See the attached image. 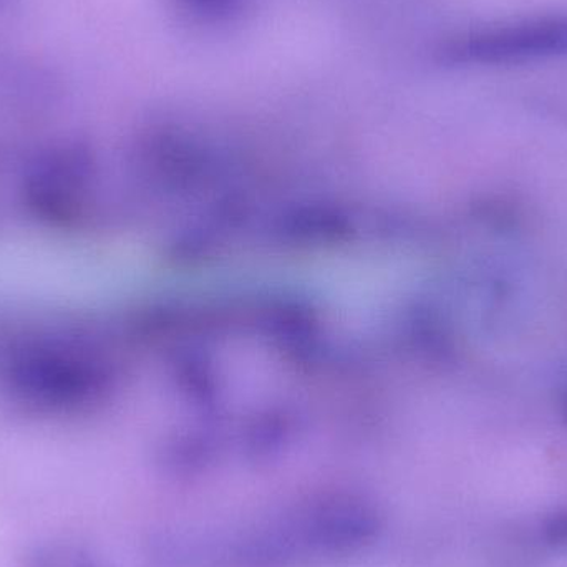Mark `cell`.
<instances>
[{"label":"cell","mask_w":567,"mask_h":567,"mask_svg":"<svg viewBox=\"0 0 567 567\" xmlns=\"http://www.w3.org/2000/svg\"><path fill=\"white\" fill-rule=\"evenodd\" d=\"M179 9L209 23H229L248 12L249 0H175Z\"/></svg>","instance_id":"4"},{"label":"cell","mask_w":567,"mask_h":567,"mask_svg":"<svg viewBox=\"0 0 567 567\" xmlns=\"http://www.w3.org/2000/svg\"><path fill=\"white\" fill-rule=\"evenodd\" d=\"M103 370L80 322L35 319L0 330V396L35 415L72 416L99 402Z\"/></svg>","instance_id":"1"},{"label":"cell","mask_w":567,"mask_h":567,"mask_svg":"<svg viewBox=\"0 0 567 567\" xmlns=\"http://www.w3.org/2000/svg\"><path fill=\"white\" fill-rule=\"evenodd\" d=\"M543 533L549 545L567 549V512H558L549 516L543 525Z\"/></svg>","instance_id":"5"},{"label":"cell","mask_w":567,"mask_h":567,"mask_svg":"<svg viewBox=\"0 0 567 567\" xmlns=\"http://www.w3.org/2000/svg\"><path fill=\"white\" fill-rule=\"evenodd\" d=\"M92 162L79 143L40 148L23 165L20 202L43 228L72 231L86 218L92 189Z\"/></svg>","instance_id":"3"},{"label":"cell","mask_w":567,"mask_h":567,"mask_svg":"<svg viewBox=\"0 0 567 567\" xmlns=\"http://www.w3.org/2000/svg\"><path fill=\"white\" fill-rule=\"evenodd\" d=\"M10 2V0H0V6H3V3Z\"/></svg>","instance_id":"6"},{"label":"cell","mask_w":567,"mask_h":567,"mask_svg":"<svg viewBox=\"0 0 567 567\" xmlns=\"http://www.w3.org/2000/svg\"><path fill=\"white\" fill-rule=\"evenodd\" d=\"M453 66H515L567 59V9L475 27L440 49Z\"/></svg>","instance_id":"2"}]
</instances>
